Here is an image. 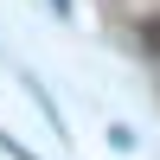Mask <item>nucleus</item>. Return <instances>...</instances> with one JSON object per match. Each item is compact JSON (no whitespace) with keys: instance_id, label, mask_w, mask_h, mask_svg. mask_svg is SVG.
<instances>
[{"instance_id":"nucleus-1","label":"nucleus","mask_w":160,"mask_h":160,"mask_svg":"<svg viewBox=\"0 0 160 160\" xmlns=\"http://www.w3.org/2000/svg\"><path fill=\"white\" fill-rule=\"evenodd\" d=\"M51 7H58V13H64V0H51Z\"/></svg>"}]
</instances>
